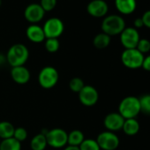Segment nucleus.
Listing matches in <instances>:
<instances>
[{"label": "nucleus", "mask_w": 150, "mask_h": 150, "mask_svg": "<svg viewBox=\"0 0 150 150\" xmlns=\"http://www.w3.org/2000/svg\"><path fill=\"white\" fill-rule=\"evenodd\" d=\"M6 61L13 67L24 65L28 57L29 51L28 48L22 43H15L10 47L6 54Z\"/></svg>", "instance_id": "obj_1"}, {"label": "nucleus", "mask_w": 150, "mask_h": 150, "mask_svg": "<svg viewBox=\"0 0 150 150\" xmlns=\"http://www.w3.org/2000/svg\"><path fill=\"white\" fill-rule=\"evenodd\" d=\"M118 113L125 118H136V117L140 113V105L138 97L135 96H126L119 103Z\"/></svg>", "instance_id": "obj_2"}, {"label": "nucleus", "mask_w": 150, "mask_h": 150, "mask_svg": "<svg viewBox=\"0 0 150 150\" xmlns=\"http://www.w3.org/2000/svg\"><path fill=\"white\" fill-rule=\"evenodd\" d=\"M101 28L103 33L109 36L117 35L125 28V21L119 15H109L103 19Z\"/></svg>", "instance_id": "obj_3"}, {"label": "nucleus", "mask_w": 150, "mask_h": 150, "mask_svg": "<svg viewBox=\"0 0 150 150\" xmlns=\"http://www.w3.org/2000/svg\"><path fill=\"white\" fill-rule=\"evenodd\" d=\"M59 80V74L56 68L52 66L43 67L38 75L39 85L44 89H50L54 88Z\"/></svg>", "instance_id": "obj_4"}, {"label": "nucleus", "mask_w": 150, "mask_h": 150, "mask_svg": "<svg viewBox=\"0 0 150 150\" xmlns=\"http://www.w3.org/2000/svg\"><path fill=\"white\" fill-rule=\"evenodd\" d=\"M144 57V55L137 49H128L122 52L121 62L129 69H138L142 66Z\"/></svg>", "instance_id": "obj_5"}, {"label": "nucleus", "mask_w": 150, "mask_h": 150, "mask_svg": "<svg viewBox=\"0 0 150 150\" xmlns=\"http://www.w3.org/2000/svg\"><path fill=\"white\" fill-rule=\"evenodd\" d=\"M48 146L53 148H62L67 145L68 133L62 128H53L45 133Z\"/></svg>", "instance_id": "obj_6"}, {"label": "nucleus", "mask_w": 150, "mask_h": 150, "mask_svg": "<svg viewBox=\"0 0 150 150\" xmlns=\"http://www.w3.org/2000/svg\"><path fill=\"white\" fill-rule=\"evenodd\" d=\"M42 29H43L46 39H49V38L58 39V37L64 33V22L60 19L53 17L45 21L42 27Z\"/></svg>", "instance_id": "obj_7"}, {"label": "nucleus", "mask_w": 150, "mask_h": 150, "mask_svg": "<svg viewBox=\"0 0 150 150\" xmlns=\"http://www.w3.org/2000/svg\"><path fill=\"white\" fill-rule=\"evenodd\" d=\"M96 140L101 150H116L119 146V138L115 132L110 131L101 132Z\"/></svg>", "instance_id": "obj_8"}, {"label": "nucleus", "mask_w": 150, "mask_h": 150, "mask_svg": "<svg viewBox=\"0 0 150 150\" xmlns=\"http://www.w3.org/2000/svg\"><path fill=\"white\" fill-rule=\"evenodd\" d=\"M139 40V34L134 28H125L120 34V42L125 50L136 49Z\"/></svg>", "instance_id": "obj_9"}, {"label": "nucleus", "mask_w": 150, "mask_h": 150, "mask_svg": "<svg viewBox=\"0 0 150 150\" xmlns=\"http://www.w3.org/2000/svg\"><path fill=\"white\" fill-rule=\"evenodd\" d=\"M78 95L80 102L86 107L94 106L99 100L98 91L96 88L90 85H85V87Z\"/></svg>", "instance_id": "obj_10"}, {"label": "nucleus", "mask_w": 150, "mask_h": 150, "mask_svg": "<svg viewBox=\"0 0 150 150\" xmlns=\"http://www.w3.org/2000/svg\"><path fill=\"white\" fill-rule=\"evenodd\" d=\"M45 15L44 10L42 8L40 4H30L24 11L25 19L31 24H36L40 22Z\"/></svg>", "instance_id": "obj_11"}, {"label": "nucleus", "mask_w": 150, "mask_h": 150, "mask_svg": "<svg viewBox=\"0 0 150 150\" xmlns=\"http://www.w3.org/2000/svg\"><path fill=\"white\" fill-rule=\"evenodd\" d=\"M125 118L118 112L109 113L103 120V125L107 131L115 132L117 131L122 130Z\"/></svg>", "instance_id": "obj_12"}, {"label": "nucleus", "mask_w": 150, "mask_h": 150, "mask_svg": "<svg viewBox=\"0 0 150 150\" xmlns=\"http://www.w3.org/2000/svg\"><path fill=\"white\" fill-rule=\"evenodd\" d=\"M87 11L92 17L102 18L107 14L109 6L104 0H92L87 6Z\"/></svg>", "instance_id": "obj_13"}, {"label": "nucleus", "mask_w": 150, "mask_h": 150, "mask_svg": "<svg viewBox=\"0 0 150 150\" xmlns=\"http://www.w3.org/2000/svg\"><path fill=\"white\" fill-rule=\"evenodd\" d=\"M11 77L13 81L20 85L27 84L30 80V71L24 65L13 67L11 71Z\"/></svg>", "instance_id": "obj_14"}, {"label": "nucleus", "mask_w": 150, "mask_h": 150, "mask_svg": "<svg viewBox=\"0 0 150 150\" xmlns=\"http://www.w3.org/2000/svg\"><path fill=\"white\" fill-rule=\"evenodd\" d=\"M26 35L29 41L35 43H41L46 40L42 28L36 24H31L27 28Z\"/></svg>", "instance_id": "obj_15"}, {"label": "nucleus", "mask_w": 150, "mask_h": 150, "mask_svg": "<svg viewBox=\"0 0 150 150\" xmlns=\"http://www.w3.org/2000/svg\"><path fill=\"white\" fill-rule=\"evenodd\" d=\"M117 10L125 15L132 14L137 6L136 0H115Z\"/></svg>", "instance_id": "obj_16"}, {"label": "nucleus", "mask_w": 150, "mask_h": 150, "mask_svg": "<svg viewBox=\"0 0 150 150\" xmlns=\"http://www.w3.org/2000/svg\"><path fill=\"white\" fill-rule=\"evenodd\" d=\"M139 128H140L139 123L137 121V119L136 118H130V119H125L122 130L126 135L134 136L139 132Z\"/></svg>", "instance_id": "obj_17"}, {"label": "nucleus", "mask_w": 150, "mask_h": 150, "mask_svg": "<svg viewBox=\"0 0 150 150\" xmlns=\"http://www.w3.org/2000/svg\"><path fill=\"white\" fill-rule=\"evenodd\" d=\"M47 146L48 144L45 134L42 132L35 135L30 141V147L32 150H44Z\"/></svg>", "instance_id": "obj_18"}, {"label": "nucleus", "mask_w": 150, "mask_h": 150, "mask_svg": "<svg viewBox=\"0 0 150 150\" xmlns=\"http://www.w3.org/2000/svg\"><path fill=\"white\" fill-rule=\"evenodd\" d=\"M85 139L84 134L80 130H73L70 133H68L67 144L68 146H80V145Z\"/></svg>", "instance_id": "obj_19"}, {"label": "nucleus", "mask_w": 150, "mask_h": 150, "mask_svg": "<svg viewBox=\"0 0 150 150\" xmlns=\"http://www.w3.org/2000/svg\"><path fill=\"white\" fill-rule=\"evenodd\" d=\"M15 127L13 125L8 121L0 122V139H6L13 137Z\"/></svg>", "instance_id": "obj_20"}, {"label": "nucleus", "mask_w": 150, "mask_h": 150, "mask_svg": "<svg viewBox=\"0 0 150 150\" xmlns=\"http://www.w3.org/2000/svg\"><path fill=\"white\" fill-rule=\"evenodd\" d=\"M110 43V36L104 33H100L96 35L93 39L94 46L98 50H103L107 48Z\"/></svg>", "instance_id": "obj_21"}, {"label": "nucleus", "mask_w": 150, "mask_h": 150, "mask_svg": "<svg viewBox=\"0 0 150 150\" xmlns=\"http://www.w3.org/2000/svg\"><path fill=\"white\" fill-rule=\"evenodd\" d=\"M0 150H21V143L13 137L2 139L0 142Z\"/></svg>", "instance_id": "obj_22"}, {"label": "nucleus", "mask_w": 150, "mask_h": 150, "mask_svg": "<svg viewBox=\"0 0 150 150\" xmlns=\"http://www.w3.org/2000/svg\"><path fill=\"white\" fill-rule=\"evenodd\" d=\"M84 87H85V83L83 80L79 77L72 78L69 82V88L74 93L79 94Z\"/></svg>", "instance_id": "obj_23"}, {"label": "nucleus", "mask_w": 150, "mask_h": 150, "mask_svg": "<svg viewBox=\"0 0 150 150\" xmlns=\"http://www.w3.org/2000/svg\"><path fill=\"white\" fill-rule=\"evenodd\" d=\"M139 101L140 105V112L150 115V94L143 95L139 98Z\"/></svg>", "instance_id": "obj_24"}, {"label": "nucleus", "mask_w": 150, "mask_h": 150, "mask_svg": "<svg viewBox=\"0 0 150 150\" xmlns=\"http://www.w3.org/2000/svg\"><path fill=\"white\" fill-rule=\"evenodd\" d=\"M79 148L80 150H101L96 140L93 139H85Z\"/></svg>", "instance_id": "obj_25"}, {"label": "nucleus", "mask_w": 150, "mask_h": 150, "mask_svg": "<svg viewBox=\"0 0 150 150\" xmlns=\"http://www.w3.org/2000/svg\"><path fill=\"white\" fill-rule=\"evenodd\" d=\"M60 43L58 39L56 38H49L45 40V49L50 53H55L59 50Z\"/></svg>", "instance_id": "obj_26"}, {"label": "nucleus", "mask_w": 150, "mask_h": 150, "mask_svg": "<svg viewBox=\"0 0 150 150\" xmlns=\"http://www.w3.org/2000/svg\"><path fill=\"white\" fill-rule=\"evenodd\" d=\"M13 138L15 139H17L18 141H20L21 143L24 140H26V139L28 138V132L24 127H17L14 130V133H13Z\"/></svg>", "instance_id": "obj_27"}, {"label": "nucleus", "mask_w": 150, "mask_h": 150, "mask_svg": "<svg viewBox=\"0 0 150 150\" xmlns=\"http://www.w3.org/2000/svg\"><path fill=\"white\" fill-rule=\"evenodd\" d=\"M136 49L143 55L148 53L150 51V41H148L147 39H140Z\"/></svg>", "instance_id": "obj_28"}, {"label": "nucleus", "mask_w": 150, "mask_h": 150, "mask_svg": "<svg viewBox=\"0 0 150 150\" xmlns=\"http://www.w3.org/2000/svg\"><path fill=\"white\" fill-rule=\"evenodd\" d=\"M57 0H41L40 6L44 10V12H50L52 11L57 6Z\"/></svg>", "instance_id": "obj_29"}, {"label": "nucleus", "mask_w": 150, "mask_h": 150, "mask_svg": "<svg viewBox=\"0 0 150 150\" xmlns=\"http://www.w3.org/2000/svg\"><path fill=\"white\" fill-rule=\"evenodd\" d=\"M141 19L143 21L144 26L146 27L147 28H150V10H148L146 13H144V14L142 15Z\"/></svg>", "instance_id": "obj_30"}, {"label": "nucleus", "mask_w": 150, "mask_h": 150, "mask_svg": "<svg viewBox=\"0 0 150 150\" xmlns=\"http://www.w3.org/2000/svg\"><path fill=\"white\" fill-rule=\"evenodd\" d=\"M141 67L144 70H146V71H150V55H148L146 57H144Z\"/></svg>", "instance_id": "obj_31"}, {"label": "nucleus", "mask_w": 150, "mask_h": 150, "mask_svg": "<svg viewBox=\"0 0 150 150\" xmlns=\"http://www.w3.org/2000/svg\"><path fill=\"white\" fill-rule=\"evenodd\" d=\"M134 28H140L142 27H144V24H143V21L141 18H137L135 21H134Z\"/></svg>", "instance_id": "obj_32"}, {"label": "nucleus", "mask_w": 150, "mask_h": 150, "mask_svg": "<svg viewBox=\"0 0 150 150\" xmlns=\"http://www.w3.org/2000/svg\"><path fill=\"white\" fill-rule=\"evenodd\" d=\"M64 150H80L79 146H67L64 147Z\"/></svg>", "instance_id": "obj_33"}, {"label": "nucleus", "mask_w": 150, "mask_h": 150, "mask_svg": "<svg viewBox=\"0 0 150 150\" xmlns=\"http://www.w3.org/2000/svg\"><path fill=\"white\" fill-rule=\"evenodd\" d=\"M6 60V57H5V56H3V55L0 54V64H4Z\"/></svg>", "instance_id": "obj_34"}, {"label": "nucleus", "mask_w": 150, "mask_h": 150, "mask_svg": "<svg viewBox=\"0 0 150 150\" xmlns=\"http://www.w3.org/2000/svg\"><path fill=\"white\" fill-rule=\"evenodd\" d=\"M1 5H2V0H0V6H1Z\"/></svg>", "instance_id": "obj_35"}, {"label": "nucleus", "mask_w": 150, "mask_h": 150, "mask_svg": "<svg viewBox=\"0 0 150 150\" xmlns=\"http://www.w3.org/2000/svg\"><path fill=\"white\" fill-rule=\"evenodd\" d=\"M0 142H1V140H0Z\"/></svg>", "instance_id": "obj_36"}]
</instances>
